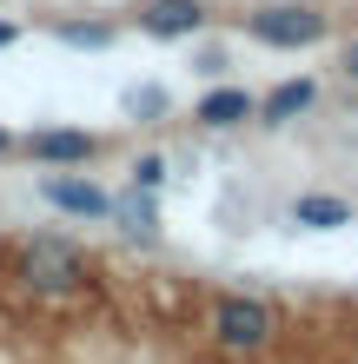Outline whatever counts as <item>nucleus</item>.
I'll return each mask as SVG.
<instances>
[{"mask_svg":"<svg viewBox=\"0 0 358 364\" xmlns=\"http://www.w3.org/2000/svg\"><path fill=\"white\" fill-rule=\"evenodd\" d=\"M206 331H213V345H219V351L252 358V351H265L272 338H279V311H272L265 298H252V291H226V298H213V318H206Z\"/></svg>","mask_w":358,"mask_h":364,"instance_id":"obj_1","label":"nucleus"},{"mask_svg":"<svg viewBox=\"0 0 358 364\" xmlns=\"http://www.w3.org/2000/svg\"><path fill=\"white\" fill-rule=\"evenodd\" d=\"M20 285L40 291V298H60V291H80L87 285V252L60 232H40V239L20 245Z\"/></svg>","mask_w":358,"mask_h":364,"instance_id":"obj_2","label":"nucleus"},{"mask_svg":"<svg viewBox=\"0 0 358 364\" xmlns=\"http://www.w3.org/2000/svg\"><path fill=\"white\" fill-rule=\"evenodd\" d=\"M246 33L259 40V47H279V53H299V47H319L332 33V20L319 7H305V0H265V7L246 14Z\"/></svg>","mask_w":358,"mask_h":364,"instance_id":"obj_3","label":"nucleus"},{"mask_svg":"<svg viewBox=\"0 0 358 364\" xmlns=\"http://www.w3.org/2000/svg\"><path fill=\"white\" fill-rule=\"evenodd\" d=\"M40 199L53 212H67V219H113V192H100L87 173H73V166H47L40 173Z\"/></svg>","mask_w":358,"mask_h":364,"instance_id":"obj_4","label":"nucleus"},{"mask_svg":"<svg viewBox=\"0 0 358 364\" xmlns=\"http://www.w3.org/2000/svg\"><path fill=\"white\" fill-rule=\"evenodd\" d=\"M20 153L33 166H93L100 159V133H80V126H40V133L20 139Z\"/></svg>","mask_w":358,"mask_h":364,"instance_id":"obj_5","label":"nucleus"},{"mask_svg":"<svg viewBox=\"0 0 358 364\" xmlns=\"http://www.w3.org/2000/svg\"><path fill=\"white\" fill-rule=\"evenodd\" d=\"M139 33H153V40H199L206 33V0H146L139 7Z\"/></svg>","mask_w":358,"mask_h":364,"instance_id":"obj_6","label":"nucleus"},{"mask_svg":"<svg viewBox=\"0 0 358 364\" xmlns=\"http://www.w3.org/2000/svg\"><path fill=\"white\" fill-rule=\"evenodd\" d=\"M252 113H259V93H246V87H213L193 100V126H206V133H233Z\"/></svg>","mask_w":358,"mask_h":364,"instance_id":"obj_7","label":"nucleus"},{"mask_svg":"<svg viewBox=\"0 0 358 364\" xmlns=\"http://www.w3.org/2000/svg\"><path fill=\"white\" fill-rule=\"evenodd\" d=\"M312 106H319V80L312 73H292V80H279V87L272 93H259V126H292L299 113H312Z\"/></svg>","mask_w":358,"mask_h":364,"instance_id":"obj_8","label":"nucleus"},{"mask_svg":"<svg viewBox=\"0 0 358 364\" xmlns=\"http://www.w3.org/2000/svg\"><path fill=\"white\" fill-rule=\"evenodd\" d=\"M292 225H305V232H339V225H352V205L339 199V192H299V199H292Z\"/></svg>","mask_w":358,"mask_h":364,"instance_id":"obj_9","label":"nucleus"},{"mask_svg":"<svg viewBox=\"0 0 358 364\" xmlns=\"http://www.w3.org/2000/svg\"><path fill=\"white\" fill-rule=\"evenodd\" d=\"M113 219H120L126 239H159V205H153V192H139V186H126L113 199Z\"/></svg>","mask_w":358,"mask_h":364,"instance_id":"obj_10","label":"nucleus"},{"mask_svg":"<svg viewBox=\"0 0 358 364\" xmlns=\"http://www.w3.org/2000/svg\"><path fill=\"white\" fill-rule=\"evenodd\" d=\"M53 40H60V47H113V27H107V20H60V27H53Z\"/></svg>","mask_w":358,"mask_h":364,"instance_id":"obj_11","label":"nucleus"},{"mask_svg":"<svg viewBox=\"0 0 358 364\" xmlns=\"http://www.w3.org/2000/svg\"><path fill=\"white\" fill-rule=\"evenodd\" d=\"M133 186H139V192H159V186H166V153H139V159H133Z\"/></svg>","mask_w":358,"mask_h":364,"instance_id":"obj_12","label":"nucleus"},{"mask_svg":"<svg viewBox=\"0 0 358 364\" xmlns=\"http://www.w3.org/2000/svg\"><path fill=\"white\" fill-rule=\"evenodd\" d=\"M126 113H133V119H159L166 113V93L159 87H133V93H126Z\"/></svg>","mask_w":358,"mask_h":364,"instance_id":"obj_13","label":"nucleus"},{"mask_svg":"<svg viewBox=\"0 0 358 364\" xmlns=\"http://www.w3.org/2000/svg\"><path fill=\"white\" fill-rule=\"evenodd\" d=\"M339 67H345V80H352V87H358V33L345 40V53H339Z\"/></svg>","mask_w":358,"mask_h":364,"instance_id":"obj_14","label":"nucleus"},{"mask_svg":"<svg viewBox=\"0 0 358 364\" xmlns=\"http://www.w3.org/2000/svg\"><path fill=\"white\" fill-rule=\"evenodd\" d=\"M14 40H20V27H14V20H0V47H14Z\"/></svg>","mask_w":358,"mask_h":364,"instance_id":"obj_15","label":"nucleus"},{"mask_svg":"<svg viewBox=\"0 0 358 364\" xmlns=\"http://www.w3.org/2000/svg\"><path fill=\"white\" fill-rule=\"evenodd\" d=\"M14 146H20V139H14V133H7V126H0V153H14Z\"/></svg>","mask_w":358,"mask_h":364,"instance_id":"obj_16","label":"nucleus"}]
</instances>
